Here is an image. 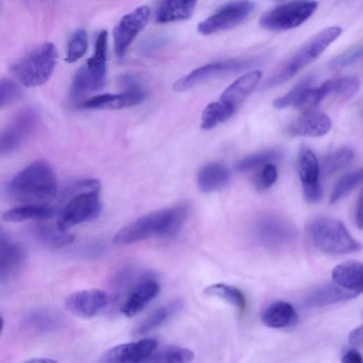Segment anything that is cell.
<instances>
[{
  "mask_svg": "<svg viewBox=\"0 0 363 363\" xmlns=\"http://www.w3.org/2000/svg\"><path fill=\"white\" fill-rule=\"evenodd\" d=\"M204 294L223 299L237 308L239 313L245 311L246 300L242 291L231 285L218 283L206 287Z\"/></svg>",
  "mask_w": 363,
  "mask_h": 363,
  "instance_id": "cell-33",
  "label": "cell"
},
{
  "mask_svg": "<svg viewBox=\"0 0 363 363\" xmlns=\"http://www.w3.org/2000/svg\"><path fill=\"white\" fill-rule=\"evenodd\" d=\"M349 342L353 347H362V326H359L352 331L348 337Z\"/></svg>",
  "mask_w": 363,
  "mask_h": 363,
  "instance_id": "cell-45",
  "label": "cell"
},
{
  "mask_svg": "<svg viewBox=\"0 0 363 363\" xmlns=\"http://www.w3.org/2000/svg\"><path fill=\"white\" fill-rule=\"evenodd\" d=\"M182 307L179 300L160 306L150 313L135 329V335H143L157 328Z\"/></svg>",
  "mask_w": 363,
  "mask_h": 363,
  "instance_id": "cell-31",
  "label": "cell"
},
{
  "mask_svg": "<svg viewBox=\"0 0 363 363\" xmlns=\"http://www.w3.org/2000/svg\"><path fill=\"white\" fill-rule=\"evenodd\" d=\"M341 361L343 363H362V357L357 350L350 349L344 353Z\"/></svg>",
  "mask_w": 363,
  "mask_h": 363,
  "instance_id": "cell-44",
  "label": "cell"
},
{
  "mask_svg": "<svg viewBox=\"0 0 363 363\" xmlns=\"http://www.w3.org/2000/svg\"><path fill=\"white\" fill-rule=\"evenodd\" d=\"M315 79L313 74L303 77L286 94L274 101V107L281 109L289 106L300 108L315 106L313 85Z\"/></svg>",
  "mask_w": 363,
  "mask_h": 363,
  "instance_id": "cell-19",
  "label": "cell"
},
{
  "mask_svg": "<svg viewBox=\"0 0 363 363\" xmlns=\"http://www.w3.org/2000/svg\"><path fill=\"white\" fill-rule=\"evenodd\" d=\"M362 264L350 260L342 262L332 271L333 282L340 286L359 293L362 292Z\"/></svg>",
  "mask_w": 363,
  "mask_h": 363,
  "instance_id": "cell-24",
  "label": "cell"
},
{
  "mask_svg": "<svg viewBox=\"0 0 363 363\" xmlns=\"http://www.w3.org/2000/svg\"><path fill=\"white\" fill-rule=\"evenodd\" d=\"M30 231L37 241L51 249L65 247L72 243L75 238L72 233L60 229L56 225L43 223L35 224Z\"/></svg>",
  "mask_w": 363,
  "mask_h": 363,
  "instance_id": "cell-25",
  "label": "cell"
},
{
  "mask_svg": "<svg viewBox=\"0 0 363 363\" xmlns=\"http://www.w3.org/2000/svg\"><path fill=\"white\" fill-rule=\"evenodd\" d=\"M263 323L272 328H285L294 325L298 315L294 306L286 301H275L264 311Z\"/></svg>",
  "mask_w": 363,
  "mask_h": 363,
  "instance_id": "cell-26",
  "label": "cell"
},
{
  "mask_svg": "<svg viewBox=\"0 0 363 363\" xmlns=\"http://www.w3.org/2000/svg\"><path fill=\"white\" fill-rule=\"evenodd\" d=\"M261 167L255 177V186L258 190H266L277 181V169L274 163H268Z\"/></svg>",
  "mask_w": 363,
  "mask_h": 363,
  "instance_id": "cell-42",
  "label": "cell"
},
{
  "mask_svg": "<svg viewBox=\"0 0 363 363\" xmlns=\"http://www.w3.org/2000/svg\"><path fill=\"white\" fill-rule=\"evenodd\" d=\"M362 56V46L357 47L334 57L330 63V67L333 69H341L356 63Z\"/></svg>",
  "mask_w": 363,
  "mask_h": 363,
  "instance_id": "cell-43",
  "label": "cell"
},
{
  "mask_svg": "<svg viewBox=\"0 0 363 363\" xmlns=\"http://www.w3.org/2000/svg\"><path fill=\"white\" fill-rule=\"evenodd\" d=\"M298 172L301 181L305 200L310 203L320 201L323 189L320 184V166L318 160L310 149H303L298 158Z\"/></svg>",
  "mask_w": 363,
  "mask_h": 363,
  "instance_id": "cell-15",
  "label": "cell"
},
{
  "mask_svg": "<svg viewBox=\"0 0 363 363\" xmlns=\"http://www.w3.org/2000/svg\"><path fill=\"white\" fill-rule=\"evenodd\" d=\"M274 1H284V0H274Z\"/></svg>",
  "mask_w": 363,
  "mask_h": 363,
  "instance_id": "cell-49",
  "label": "cell"
},
{
  "mask_svg": "<svg viewBox=\"0 0 363 363\" xmlns=\"http://www.w3.org/2000/svg\"><path fill=\"white\" fill-rule=\"evenodd\" d=\"M309 238L318 249L330 254H347L359 251L356 240L340 220L329 217L313 219L308 226Z\"/></svg>",
  "mask_w": 363,
  "mask_h": 363,
  "instance_id": "cell-6",
  "label": "cell"
},
{
  "mask_svg": "<svg viewBox=\"0 0 363 363\" xmlns=\"http://www.w3.org/2000/svg\"><path fill=\"white\" fill-rule=\"evenodd\" d=\"M9 191L24 203H45L57 194L56 175L47 162L34 161L15 175L9 184Z\"/></svg>",
  "mask_w": 363,
  "mask_h": 363,
  "instance_id": "cell-2",
  "label": "cell"
},
{
  "mask_svg": "<svg viewBox=\"0 0 363 363\" xmlns=\"http://www.w3.org/2000/svg\"><path fill=\"white\" fill-rule=\"evenodd\" d=\"M362 169H358L347 173L342 177L335 183L332 189L330 197V203L335 204L350 194L359 184L362 183Z\"/></svg>",
  "mask_w": 363,
  "mask_h": 363,
  "instance_id": "cell-37",
  "label": "cell"
},
{
  "mask_svg": "<svg viewBox=\"0 0 363 363\" xmlns=\"http://www.w3.org/2000/svg\"><path fill=\"white\" fill-rule=\"evenodd\" d=\"M254 233L261 244L274 248L288 245L296 238L294 227L275 215L260 217L255 224Z\"/></svg>",
  "mask_w": 363,
  "mask_h": 363,
  "instance_id": "cell-11",
  "label": "cell"
},
{
  "mask_svg": "<svg viewBox=\"0 0 363 363\" xmlns=\"http://www.w3.org/2000/svg\"><path fill=\"white\" fill-rule=\"evenodd\" d=\"M318 3L312 0H294L276 6L259 18V26L270 31H284L296 28L315 11Z\"/></svg>",
  "mask_w": 363,
  "mask_h": 363,
  "instance_id": "cell-7",
  "label": "cell"
},
{
  "mask_svg": "<svg viewBox=\"0 0 363 363\" xmlns=\"http://www.w3.org/2000/svg\"><path fill=\"white\" fill-rule=\"evenodd\" d=\"M339 26L322 30L308 40L263 85V89L276 87L292 78L300 69L315 60L341 34Z\"/></svg>",
  "mask_w": 363,
  "mask_h": 363,
  "instance_id": "cell-5",
  "label": "cell"
},
{
  "mask_svg": "<svg viewBox=\"0 0 363 363\" xmlns=\"http://www.w3.org/2000/svg\"><path fill=\"white\" fill-rule=\"evenodd\" d=\"M354 157V152L350 148L338 149L323 158L320 170L324 176H330L350 165Z\"/></svg>",
  "mask_w": 363,
  "mask_h": 363,
  "instance_id": "cell-34",
  "label": "cell"
},
{
  "mask_svg": "<svg viewBox=\"0 0 363 363\" xmlns=\"http://www.w3.org/2000/svg\"><path fill=\"white\" fill-rule=\"evenodd\" d=\"M265 61V56H253L211 62L180 78L175 82L173 89L177 91H183L208 79L259 66Z\"/></svg>",
  "mask_w": 363,
  "mask_h": 363,
  "instance_id": "cell-8",
  "label": "cell"
},
{
  "mask_svg": "<svg viewBox=\"0 0 363 363\" xmlns=\"http://www.w3.org/2000/svg\"><path fill=\"white\" fill-rule=\"evenodd\" d=\"M4 319L1 316H0V335L3 330V328H4Z\"/></svg>",
  "mask_w": 363,
  "mask_h": 363,
  "instance_id": "cell-48",
  "label": "cell"
},
{
  "mask_svg": "<svg viewBox=\"0 0 363 363\" xmlns=\"http://www.w3.org/2000/svg\"><path fill=\"white\" fill-rule=\"evenodd\" d=\"M39 115L33 108L18 112L0 132V156L17 149L37 127Z\"/></svg>",
  "mask_w": 363,
  "mask_h": 363,
  "instance_id": "cell-10",
  "label": "cell"
},
{
  "mask_svg": "<svg viewBox=\"0 0 363 363\" xmlns=\"http://www.w3.org/2000/svg\"><path fill=\"white\" fill-rule=\"evenodd\" d=\"M194 354L189 349L167 345L157 348L147 359L146 362L156 363H186L193 360Z\"/></svg>",
  "mask_w": 363,
  "mask_h": 363,
  "instance_id": "cell-32",
  "label": "cell"
},
{
  "mask_svg": "<svg viewBox=\"0 0 363 363\" xmlns=\"http://www.w3.org/2000/svg\"><path fill=\"white\" fill-rule=\"evenodd\" d=\"M21 86L10 78L0 79V109L14 103L22 96Z\"/></svg>",
  "mask_w": 363,
  "mask_h": 363,
  "instance_id": "cell-41",
  "label": "cell"
},
{
  "mask_svg": "<svg viewBox=\"0 0 363 363\" xmlns=\"http://www.w3.org/2000/svg\"><path fill=\"white\" fill-rule=\"evenodd\" d=\"M196 0H162L155 13V21L169 23L189 18L195 9Z\"/></svg>",
  "mask_w": 363,
  "mask_h": 363,
  "instance_id": "cell-28",
  "label": "cell"
},
{
  "mask_svg": "<svg viewBox=\"0 0 363 363\" xmlns=\"http://www.w3.org/2000/svg\"><path fill=\"white\" fill-rule=\"evenodd\" d=\"M108 33L101 31L95 42L94 52L84 65L91 76L94 90L101 89L105 82Z\"/></svg>",
  "mask_w": 363,
  "mask_h": 363,
  "instance_id": "cell-23",
  "label": "cell"
},
{
  "mask_svg": "<svg viewBox=\"0 0 363 363\" xmlns=\"http://www.w3.org/2000/svg\"><path fill=\"white\" fill-rule=\"evenodd\" d=\"M24 323L29 328L38 332H52L62 327L63 320L55 311L38 308L28 313L25 317Z\"/></svg>",
  "mask_w": 363,
  "mask_h": 363,
  "instance_id": "cell-30",
  "label": "cell"
},
{
  "mask_svg": "<svg viewBox=\"0 0 363 363\" xmlns=\"http://www.w3.org/2000/svg\"><path fill=\"white\" fill-rule=\"evenodd\" d=\"M282 155V152L277 149L257 152L242 159L237 164L236 170L240 172H246L266 164L279 161Z\"/></svg>",
  "mask_w": 363,
  "mask_h": 363,
  "instance_id": "cell-35",
  "label": "cell"
},
{
  "mask_svg": "<svg viewBox=\"0 0 363 363\" xmlns=\"http://www.w3.org/2000/svg\"><path fill=\"white\" fill-rule=\"evenodd\" d=\"M235 112L220 101L213 102L206 106L201 117V128L209 130L218 123L225 122Z\"/></svg>",
  "mask_w": 363,
  "mask_h": 363,
  "instance_id": "cell-36",
  "label": "cell"
},
{
  "mask_svg": "<svg viewBox=\"0 0 363 363\" xmlns=\"http://www.w3.org/2000/svg\"><path fill=\"white\" fill-rule=\"evenodd\" d=\"M87 48L86 32L82 28L77 30L69 40L65 61L69 63L77 61L84 55Z\"/></svg>",
  "mask_w": 363,
  "mask_h": 363,
  "instance_id": "cell-40",
  "label": "cell"
},
{
  "mask_svg": "<svg viewBox=\"0 0 363 363\" xmlns=\"http://www.w3.org/2000/svg\"><path fill=\"white\" fill-rule=\"evenodd\" d=\"M26 259L23 247L0 225V286L8 284L17 277Z\"/></svg>",
  "mask_w": 363,
  "mask_h": 363,
  "instance_id": "cell-13",
  "label": "cell"
},
{
  "mask_svg": "<svg viewBox=\"0 0 363 363\" xmlns=\"http://www.w3.org/2000/svg\"><path fill=\"white\" fill-rule=\"evenodd\" d=\"M160 289L159 284L153 279L140 280L127 295L121 306V312L128 318L135 316L157 296Z\"/></svg>",
  "mask_w": 363,
  "mask_h": 363,
  "instance_id": "cell-17",
  "label": "cell"
},
{
  "mask_svg": "<svg viewBox=\"0 0 363 363\" xmlns=\"http://www.w3.org/2000/svg\"><path fill=\"white\" fill-rule=\"evenodd\" d=\"M55 361L48 359V358H40V359H33L31 360H28V362H37V363H50L55 362Z\"/></svg>",
  "mask_w": 363,
  "mask_h": 363,
  "instance_id": "cell-47",
  "label": "cell"
},
{
  "mask_svg": "<svg viewBox=\"0 0 363 363\" xmlns=\"http://www.w3.org/2000/svg\"><path fill=\"white\" fill-rule=\"evenodd\" d=\"M157 347V340L150 337L121 344L106 350L101 356L100 362L106 363L146 362Z\"/></svg>",
  "mask_w": 363,
  "mask_h": 363,
  "instance_id": "cell-14",
  "label": "cell"
},
{
  "mask_svg": "<svg viewBox=\"0 0 363 363\" xmlns=\"http://www.w3.org/2000/svg\"><path fill=\"white\" fill-rule=\"evenodd\" d=\"M149 18L150 9L142 6L125 15L116 26L113 32V46L118 57H123L130 44L147 25Z\"/></svg>",
  "mask_w": 363,
  "mask_h": 363,
  "instance_id": "cell-12",
  "label": "cell"
},
{
  "mask_svg": "<svg viewBox=\"0 0 363 363\" xmlns=\"http://www.w3.org/2000/svg\"><path fill=\"white\" fill-rule=\"evenodd\" d=\"M328 94L350 98L360 89V81L354 77H342L326 81Z\"/></svg>",
  "mask_w": 363,
  "mask_h": 363,
  "instance_id": "cell-38",
  "label": "cell"
},
{
  "mask_svg": "<svg viewBox=\"0 0 363 363\" xmlns=\"http://www.w3.org/2000/svg\"><path fill=\"white\" fill-rule=\"evenodd\" d=\"M56 214V208L47 203H24L6 211L2 219L8 222H22L28 220H45Z\"/></svg>",
  "mask_w": 363,
  "mask_h": 363,
  "instance_id": "cell-27",
  "label": "cell"
},
{
  "mask_svg": "<svg viewBox=\"0 0 363 363\" xmlns=\"http://www.w3.org/2000/svg\"><path fill=\"white\" fill-rule=\"evenodd\" d=\"M188 211V206L183 204L149 213L119 230L113 242L129 245L154 236H172L182 226Z\"/></svg>",
  "mask_w": 363,
  "mask_h": 363,
  "instance_id": "cell-1",
  "label": "cell"
},
{
  "mask_svg": "<svg viewBox=\"0 0 363 363\" xmlns=\"http://www.w3.org/2000/svg\"><path fill=\"white\" fill-rule=\"evenodd\" d=\"M230 177V172L225 165L212 162L201 169L198 174L197 182L201 191L211 193L225 186Z\"/></svg>",
  "mask_w": 363,
  "mask_h": 363,
  "instance_id": "cell-29",
  "label": "cell"
},
{
  "mask_svg": "<svg viewBox=\"0 0 363 363\" xmlns=\"http://www.w3.org/2000/svg\"><path fill=\"white\" fill-rule=\"evenodd\" d=\"M255 5L250 0H236L227 3L198 25L203 35L221 32L244 22L251 15Z\"/></svg>",
  "mask_w": 363,
  "mask_h": 363,
  "instance_id": "cell-9",
  "label": "cell"
},
{
  "mask_svg": "<svg viewBox=\"0 0 363 363\" xmlns=\"http://www.w3.org/2000/svg\"><path fill=\"white\" fill-rule=\"evenodd\" d=\"M354 220L357 226L362 229V191H361L357 198L354 208Z\"/></svg>",
  "mask_w": 363,
  "mask_h": 363,
  "instance_id": "cell-46",
  "label": "cell"
},
{
  "mask_svg": "<svg viewBox=\"0 0 363 363\" xmlns=\"http://www.w3.org/2000/svg\"><path fill=\"white\" fill-rule=\"evenodd\" d=\"M359 295V293L344 289L335 283H327L313 289L304 300L308 307L316 308L347 301Z\"/></svg>",
  "mask_w": 363,
  "mask_h": 363,
  "instance_id": "cell-22",
  "label": "cell"
},
{
  "mask_svg": "<svg viewBox=\"0 0 363 363\" xmlns=\"http://www.w3.org/2000/svg\"><path fill=\"white\" fill-rule=\"evenodd\" d=\"M332 121L320 111H308L297 118L290 125L289 132L295 135L320 137L331 128Z\"/></svg>",
  "mask_w": 363,
  "mask_h": 363,
  "instance_id": "cell-21",
  "label": "cell"
},
{
  "mask_svg": "<svg viewBox=\"0 0 363 363\" xmlns=\"http://www.w3.org/2000/svg\"><path fill=\"white\" fill-rule=\"evenodd\" d=\"M57 60V51L55 45L44 43L16 60L10 69L21 84L27 87L38 86L50 79Z\"/></svg>",
  "mask_w": 363,
  "mask_h": 363,
  "instance_id": "cell-4",
  "label": "cell"
},
{
  "mask_svg": "<svg viewBox=\"0 0 363 363\" xmlns=\"http://www.w3.org/2000/svg\"><path fill=\"white\" fill-rule=\"evenodd\" d=\"M94 91V84L86 66H82L75 73L69 91L70 99L76 101Z\"/></svg>",
  "mask_w": 363,
  "mask_h": 363,
  "instance_id": "cell-39",
  "label": "cell"
},
{
  "mask_svg": "<svg viewBox=\"0 0 363 363\" xmlns=\"http://www.w3.org/2000/svg\"><path fill=\"white\" fill-rule=\"evenodd\" d=\"M108 303L105 291L97 289H84L75 291L67 296L65 306L75 316L91 318L101 312Z\"/></svg>",
  "mask_w": 363,
  "mask_h": 363,
  "instance_id": "cell-16",
  "label": "cell"
},
{
  "mask_svg": "<svg viewBox=\"0 0 363 363\" xmlns=\"http://www.w3.org/2000/svg\"><path fill=\"white\" fill-rule=\"evenodd\" d=\"M145 94L135 88L121 94H104L90 98L81 104L84 109H120L140 104Z\"/></svg>",
  "mask_w": 363,
  "mask_h": 363,
  "instance_id": "cell-18",
  "label": "cell"
},
{
  "mask_svg": "<svg viewBox=\"0 0 363 363\" xmlns=\"http://www.w3.org/2000/svg\"><path fill=\"white\" fill-rule=\"evenodd\" d=\"M100 183L86 179L74 183L68 190L70 198L58 213L56 225L62 230L96 218L101 210Z\"/></svg>",
  "mask_w": 363,
  "mask_h": 363,
  "instance_id": "cell-3",
  "label": "cell"
},
{
  "mask_svg": "<svg viewBox=\"0 0 363 363\" xmlns=\"http://www.w3.org/2000/svg\"><path fill=\"white\" fill-rule=\"evenodd\" d=\"M262 72L253 70L242 75L222 93L220 101L234 112L258 84Z\"/></svg>",
  "mask_w": 363,
  "mask_h": 363,
  "instance_id": "cell-20",
  "label": "cell"
}]
</instances>
